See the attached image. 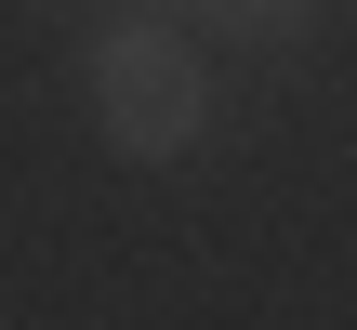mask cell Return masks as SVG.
Here are the masks:
<instances>
[{
    "label": "cell",
    "mask_w": 357,
    "mask_h": 330,
    "mask_svg": "<svg viewBox=\"0 0 357 330\" xmlns=\"http://www.w3.org/2000/svg\"><path fill=\"white\" fill-rule=\"evenodd\" d=\"M79 93H93V132H106L119 159H146V172L212 132V66H199V40L159 26V13H106L93 53H79Z\"/></svg>",
    "instance_id": "obj_1"
},
{
    "label": "cell",
    "mask_w": 357,
    "mask_h": 330,
    "mask_svg": "<svg viewBox=\"0 0 357 330\" xmlns=\"http://www.w3.org/2000/svg\"><path fill=\"white\" fill-rule=\"evenodd\" d=\"M212 13H238V26H305L318 0H212Z\"/></svg>",
    "instance_id": "obj_2"
}]
</instances>
